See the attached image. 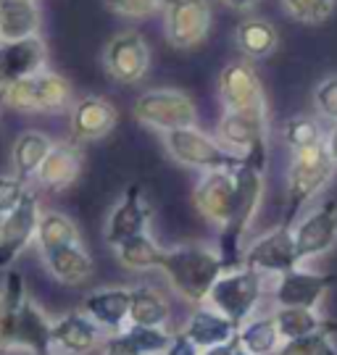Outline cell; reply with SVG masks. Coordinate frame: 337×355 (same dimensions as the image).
I'll use <instances>...</instances> for the list:
<instances>
[{
    "label": "cell",
    "instance_id": "obj_14",
    "mask_svg": "<svg viewBox=\"0 0 337 355\" xmlns=\"http://www.w3.org/2000/svg\"><path fill=\"white\" fill-rule=\"evenodd\" d=\"M332 274H316V271H303L293 268L279 274L274 287V303L277 308H309L316 311V305L322 303L327 292L335 284Z\"/></svg>",
    "mask_w": 337,
    "mask_h": 355
},
{
    "label": "cell",
    "instance_id": "obj_22",
    "mask_svg": "<svg viewBox=\"0 0 337 355\" xmlns=\"http://www.w3.org/2000/svg\"><path fill=\"white\" fill-rule=\"evenodd\" d=\"M119 121V114L111 103L98 95L82 98L72 105V135L76 142H95L106 137Z\"/></svg>",
    "mask_w": 337,
    "mask_h": 355
},
{
    "label": "cell",
    "instance_id": "obj_50",
    "mask_svg": "<svg viewBox=\"0 0 337 355\" xmlns=\"http://www.w3.org/2000/svg\"><path fill=\"white\" fill-rule=\"evenodd\" d=\"M332 355H337V353H332Z\"/></svg>",
    "mask_w": 337,
    "mask_h": 355
},
{
    "label": "cell",
    "instance_id": "obj_12",
    "mask_svg": "<svg viewBox=\"0 0 337 355\" xmlns=\"http://www.w3.org/2000/svg\"><path fill=\"white\" fill-rule=\"evenodd\" d=\"M103 64H106V71L111 74V79L122 82V85H135L148 74V42L135 29L119 32L116 37L108 40V45L103 51Z\"/></svg>",
    "mask_w": 337,
    "mask_h": 355
},
{
    "label": "cell",
    "instance_id": "obj_38",
    "mask_svg": "<svg viewBox=\"0 0 337 355\" xmlns=\"http://www.w3.org/2000/svg\"><path fill=\"white\" fill-rule=\"evenodd\" d=\"M332 353H335V347L329 343V334L327 331H316V334L300 337V340H285L274 355H332Z\"/></svg>",
    "mask_w": 337,
    "mask_h": 355
},
{
    "label": "cell",
    "instance_id": "obj_17",
    "mask_svg": "<svg viewBox=\"0 0 337 355\" xmlns=\"http://www.w3.org/2000/svg\"><path fill=\"white\" fill-rule=\"evenodd\" d=\"M235 198H238L235 171H203L200 182L195 184V192H192L195 208L219 229L229 221Z\"/></svg>",
    "mask_w": 337,
    "mask_h": 355
},
{
    "label": "cell",
    "instance_id": "obj_3",
    "mask_svg": "<svg viewBox=\"0 0 337 355\" xmlns=\"http://www.w3.org/2000/svg\"><path fill=\"white\" fill-rule=\"evenodd\" d=\"M332 174H335V161L329 158L324 142L293 153L288 166V208H285L288 227H293V218L300 214V208L309 203L316 192L324 190Z\"/></svg>",
    "mask_w": 337,
    "mask_h": 355
},
{
    "label": "cell",
    "instance_id": "obj_39",
    "mask_svg": "<svg viewBox=\"0 0 337 355\" xmlns=\"http://www.w3.org/2000/svg\"><path fill=\"white\" fill-rule=\"evenodd\" d=\"M26 192L29 187L24 179H19L16 174H0V218L22 203Z\"/></svg>",
    "mask_w": 337,
    "mask_h": 355
},
{
    "label": "cell",
    "instance_id": "obj_24",
    "mask_svg": "<svg viewBox=\"0 0 337 355\" xmlns=\"http://www.w3.org/2000/svg\"><path fill=\"white\" fill-rule=\"evenodd\" d=\"M238 329L224 313H219L211 305H198V311L190 316L185 334H188L192 343L198 345L200 350H208L216 345H224L238 340Z\"/></svg>",
    "mask_w": 337,
    "mask_h": 355
},
{
    "label": "cell",
    "instance_id": "obj_28",
    "mask_svg": "<svg viewBox=\"0 0 337 355\" xmlns=\"http://www.w3.org/2000/svg\"><path fill=\"white\" fill-rule=\"evenodd\" d=\"M282 343L285 340L277 329L274 316L248 318L238 329V345L250 355H274Z\"/></svg>",
    "mask_w": 337,
    "mask_h": 355
},
{
    "label": "cell",
    "instance_id": "obj_16",
    "mask_svg": "<svg viewBox=\"0 0 337 355\" xmlns=\"http://www.w3.org/2000/svg\"><path fill=\"white\" fill-rule=\"evenodd\" d=\"M219 95L227 111H266L261 79L245 61H235L219 74Z\"/></svg>",
    "mask_w": 337,
    "mask_h": 355
},
{
    "label": "cell",
    "instance_id": "obj_6",
    "mask_svg": "<svg viewBox=\"0 0 337 355\" xmlns=\"http://www.w3.org/2000/svg\"><path fill=\"white\" fill-rule=\"evenodd\" d=\"M219 140L227 150L243 155L245 166L266 171V111H224L219 121Z\"/></svg>",
    "mask_w": 337,
    "mask_h": 355
},
{
    "label": "cell",
    "instance_id": "obj_34",
    "mask_svg": "<svg viewBox=\"0 0 337 355\" xmlns=\"http://www.w3.org/2000/svg\"><path fill=\"white\" fill-rule=\"evenodd\" d=\"M272 316L282 340H300L316 331H324V318H319L316 311H309V308H277Z\"/></svg>",
    "mask_w": 337,
    "mask_h": 355
},
{
    "label": "cell",
    "instance_id": "obj_45",
    "mask_svg": "<svg viewBox=\"0 0 337 355\" xmlns=\"http://www.w3.org/2000/svg\"><path fill=\"white\" fill-rule=\"evenodd\" d=\"M324 148H327V153H329V158H332L337 166V124L329 129V135L324 137Z\"/></svg>",
    "mask_w": 337,
    "mask_h": 355
},
{
    "label": "cell",
    "instance_id": "obj_21",
    "mask_svg": "<svg viewBox=\"0 0 337 355\" xmlns=\"http://www.w3.org/2000/svg\"><path fill=\"white\" fill-rule=\"evenodd\" d=\"M100 345V327L85 311H72L53 321V350L63 355H88Z\"/></svg>",
    "mask_w": 337,
    "mask_h": 355
},
{
    "label": "cell",
    "instance_id": "obj_13",
    "mask_svg": "<svg viewBox=\"0 0 337 355\" xmlns=\"http://www.w3.org/2000/svg\"><path fill=\"white\" fill-rule=\"evenodd\" d=\"M295 234V253L298 261H309V258H319L327 255L337 245V203L327 200L319 205L316 211L300 218L298 227L293 229Z\"/></svg>",
    "mask_w": 337,
    "mask_h": 355
},
{
    "label": "cell",
    "instance_id": "obj_7",
    "mask_svg": "<svg viewBox=\"0 0 337 355\" xmlns=\"http://www.w3.org/2000/svg\"><path fill=\"white\" fill-rule=\"evenodd\" d=\"M6 105L24 114H61L72 105V85L45 69L6 89Z\"/></svg>",
    "mask_w": 337,
    "mask_h": 355
},
{
    "label": "cell",
    "instance_id": "obj_49",
    "mask_svg": "<svg viewBox=\"0 0 337 355\" xmlns=\"http://www.w3.org/2000/svg\"><path fill=\"white\" fill-rule=\"evenodd\" d=\"M235 355H250V353H245V350H243V347H240V350H238V353H235Z\"/></svg>",
    "mask_w": 337,
    "mask_h": 355
},
{
    "label": "cell",
    "instance_id": "obj_18",
    "mask_svg": "<svg viewBox=\"0 0 337 355\" xmlns=\"http://www.w3.org/2000/svg\"><path fill=\"white\" fill-rule=\"evenodd\" d=\"M11 350H24L29 355H53V321L29 295L19 305L13 318Z\"/></svg>",
    "mask_w": 337,
    "mask_h": 355
},
{
    "label": "cell",
    "instance_id": "obj_30",
    "mask_svg": "<svg viewBox=\"0 0 337 355\" xmlns=\"http://www.w3.org/2000/svg\"><path fill=\"white\" fill-rule=\"evenodd\" d=\"M76 242H79V229L69 216L58 214V211H42L40 214L38 237H35L40 255L66 248V245H76Z\"/></svg>",
    "mask_w": 337,
    "mask_h": 355
},
{
    "label": "cell",
    "instance_id": "obj_29",
    "mask_svg": "<svg viewBox=\"0 0 337 355\" xmlns=\"http://www.w3.org/2000/svg\"><path fill=\"white\" fill-rule=\"evenodd\" d=\"M26 287L19 271L8 268L3 287H0V355L11 353V334H13V318L19 305L24 303Z\"/></svg>",
    "mask_w": 337,
    "mask_h": 355
},
{
    "label": "cell",
    "instance_id": "obj_37",
    "mask_svg": "<svg viewBox=\"0 0 337 355\" xmlns=\"http://www.w3.org/2000/svg\"><path fill=\"white\" fill-rule=\"evenodd\" d=\"M282 6L300 24H322L335 11V0H282Z\"/></svg>",
    "mask_w": 337,
    "mask_h": 355
},
{
    "label": "cell",
    "instance_id": "obj_31",
    "mask_svg": "<svg viewBox=\"0 0 337 355\" xmlns=\"http://www.w3.org/2000/svg\"><path fill=\"white\" fill-rule=\"evenodd\" d=\"M172 316L169 303L156 287H132V305H129V324L138 327H166Z\"/></svg>",
    "mask_w": 337,
    "mask_h": 355
},
{
    "label": "cell",
    "instance_id": "obj_44",
    "mask_svg": "<svg viewBox=\"0 0 337 355\" xmlns=\"http://www.w3.org/2000/svg\"><path fill=\"white\" fill-rule=\"evenodd\" d=\"M240 350L238 340H232V343H224V345H216V347H208V350H203L200 355H235Z\"/></svg>",
    "mask_w": 337,
    "mask_h": 355
},
{
    "label": "cell",
    "instance_id": "obj_25",
    "mask_svg": "<svg viewBox=\"0 0 337 355\" xmlns=\"http://www.w3.org/2000/svg\"><path fill=\"white\" fill-rule=\"evenodd\" d=\"M42 261H45V268H48L50 277L56 282H61V284H69V287L85 284L92 277V268H95L90 253L82 248V242L50 250V253L42 255Z\"/></svg>",
    "mask_w": 337,
    "mask_h": 355
},
{
    "label": "cell",
    "instance_id": "obj_2",
    "mask_svg": "<svg viewBox=\"0 0 337 355\" xmlns=\"http://www.w3.org/2000/svg\"><path fill=\"white\" fill-rule=\"evenodd\" d=\"M235 182H238V198H235V208L224 227L219 229V255L224 261V271L243 266V240L248 234L250 221L258 214V205L263 198V171L250 168V166H240L235 168Z\"/></svg>",
    "mask_w": 337,
    "mask_h": 355
},
{
    "label": "cell",
    "instance_id": "obj_43",
    "mask_svg": "<svg viewBox=\"0 0 337 355\" xmlns=\"http://www.w3.org/2000/svg\"><path fill=\"white\" fill-rule=\"evenodd\" d=\"M203 350H200L198 345L190 340L185 331H179V334H174V340H172V345H169V350L163 355H200Z\"/></svg>",
    "mask_w": 337,
    "mask_h": 355
},
{
    "label": "cell",
    "instance_id": "obj_4",
    "mask_svg": "<svg viewBox=\"0 0 337 355\" xmlns=\"http://www.w3.org/2000/svg\"><path fill=\"white\" fill-rule=\"evenodd\" d=\"M166 153L174 158L176 164L200 168V171H235L240 166H245L243 155L227 150L224 145L208 137L198 127H185L166 132L163 135Z\"/></svg>",
    "mask_w": 337,
    "mask_h": 355
},
{
    "label": "cell",
    "instance_id": "obj_36",
    "mask_svg": "<svg viewBox=\"0 0 337 355\" xmlns=\"http://www.w3.org/2000/svg\"><path fill=\"white\" fill-rule=\"evenodd\" d=\"M129 340L138 345V350L142 355H163L169 350V345L174 340L172 331H166V327H138V324H129L126 327Z\"/></svg>",
    "mask_w": 337,
    "mask_h": 355
},
{
    "label": "cell",
    "instance_id": "obj_41",
    "mask_svg": "<svg viewBox=\"0 0 337 355\" xmlns=\"http://www.w3.org/2000/svg\"><path fill=\"white\" fill-rule=\"evenodd\" d=\"M313 103H316V111L319 114L337 124V74L327 76V79H322L316 85Z\"/></svg>",
    "mask_w": 337,
    "mask_h": 355
},
{
    "label": "cell",
    "instance_id": "obj_33",
    "mask_svg": "<svg viewBox=\"0 0 337 355\" xmlns=\"http://www.w3.org/2000/svg\"><path fill=\"white\" fill-rule=\"evenodd\" d=\"M235 42L238 48L248 58L258 61V58H266L272 55L277 48V32L272 24H266L263 19H245L238 24V32H235Z\"/></svg>",
    "mask_w": 337,
    "mask_h": 355
},
{
    "label": "cell",
    "instance_id": "obj_9",
    "mask_svg": "<svg viewBox=\"0 0 337 355\" xmlns=\"http://www.w3.org/2000/svg\"><path fill=\"white\" fill-rule=\"evenodd\" d=\"M40 214L42 211H40L38 195L29 190L11 214L0 218V271H8L16 263V258L35 242Z\"/></svg>",
    "mask_w": 337,
    "mask_h": 355
},
{
    "label": "cell",
    "instance_id": "obj_26",
    "mask_svg": "<svg viewBox=\"0 0 337 355\" xmlns=\"http://www.w3.org/2000/svg\"><path fill=\"white\" fill-rule=\"evenodd\" d=\"M40 8L35 0H0V42L38 37Z\"/></svg>",
    "mask_w": 337,
    "mask_h": 355
},
{
    "label": "cell",
    "instance_id": "obj_42",
    "mask_svg": "<svg viewBox=\"0 0 337 355\" xmlns=\"http://www.w3.org/2000/svg\"><path fill=\"white\" fill-rule=\"evenodd\" d=\"M103 355H142L138 350V345L129 340L126 331H119V334H111L106 345H103Z\"/></svg>",
    "mask_w": 337,
    "mask_h": 355
},
{
    "label": "cell",
    "instance_id": "obj_11",
    "mask_svg": "<svg viewBox=\"0 0 337 355\" xmlns=\"http://www.w3.org/2000/svg\"><path fill=\"white\" fill-rule=\"evenodd\" d=\"M163 32L174 48H195L208 37L211 6L208 0H166Z\"/></svg>",
    "mask_w": 337,
    "mask_h": 355
},
{
    "label": "cell",
    "instance_id": "obj_40",
    "mask_svg": "<svg viewBox=\"0 0 337 355\" xmlns=\"http://www.w3.org/2000/svg\"><path fill=\"white\" fill-rule=\"evenodd\" d=\"M166 0H106L108 11H113L122 19H145L163 8Z\"/></svg>",
    "mask_w": 337,
    "mask_h": 355
},
{
    "label": "cell",
    "instance_id": "obj_48",
    "mask_svg": "<svg viewBox=\"0 0 337 355\" xmlns=\"http://www.w3.org/2000/svg\"><path fill=\"white\" fill-rule=\"evenodd\" d=\"M6 108V89H0V111Z\"/></svg>",
    "mask_w": 337,
    "mask_h": 355
},
{
    "label": "cell",
    "instance_id": "obj_20",
    "mask_svg": "<svg viewBox=\"0 0 337 355\" xmlns=\"http://www.w3.org/2000/svg\"><path fill=\"white\" fill-rule=\"evenodd\" d=\"M129 305H132V290L106 287V290L90 292L82 303V311L98 324L100 329L119 334L129 327Z\"/></svg>",
    "mask_w": 337,
    "mask_h": 355
},
{
    "label": "cell",
    "instance_id": "obj_5",
    "mask_svg": "<svg viewBox=\"0 0 337 355\" xmlns=\"http://www.w3.org/2000/svg\"><path fill=\"white\" fill-rule=\"evenodd\" d=\"M263 295V274L253 271V268H232L224 271L216 284L208 292L206 303L216 308L219 313H224L235 327H243L250 318L253 308L258 305Z\"/></svg>",
    "mask_w": 337,
    "mask_h": 355
},
{
    "label": "cell",
    "instance_id": "obj_19",
    "mask_svg": "<svg viewBox=\"0 0 337 355\" xmlns=\"http://www.w3.org/2000/svg\"><path fill=\"white\" fill-rule=\"evenodd\" d=\"M150 205L142 200V187L140 184H129L124 192V198L116 203L111 211L108 221H106V242L116 248L129 237L145 234L150 224Z\"/></svg>",
    "mask_w": 337,
    "mask_h": 355
},
{
    "label": "cell",
    "instance_id": "obj_27",
    "mask_svg": "<svg viewBox=\"0 0 337 355\" xmlns=\"http://www.w3.org/2000/svg\"><path fill=\"white\" fill-rule=\"evenodd\" d=\"M56 142L50 140L48 135H42L38 129H29V132H22L16 142H13L11 150V164H13V174L19 179H29L38 177L40 166L48 158V153L53 150Z\"/></svg>",
    "mask_w": 337,
    "mask_h": 355
},
{
    "label": "cell",
    "instance_id": "obj_47",
    "mask_svg": "<svg viewBox=\"0 0 337 355\" xmlns=\"http://www.w3.org/2000/svg\"><path fill=\"white\" fill-rule=\"evenodd\" d=\"M324 331H327V334L337 331V321H324Z\"/></svg>",
    "mask_w": 337,
    "mask_h": 355
},
{
    "label": "cell",
    "instance_id": "obj_15",
    "mask_svg": "<svg viewBox=\"0 0 337 355\" xmlns=\"http://www.w3.org/2000/svg\"><path fill=\"white\" fill-rule=\"evenodd\" d=\"M45 64H48V48L40 35L0 42V89H8L22 79L45 71Z\"/></svg>",
    "mask_w": 337,
    "mask_h": 355
},
{
    "label": "cell",
    "instance_id": "obj_1",
    "mask_svg": "<svg viewBox=\"0 0 337 355\" xmlns=\"http://www.w3.org/2000/svg\"><path fill=\"white\" fill-rule=\"evenodd\" d=\"M158 268L179 297L203 305L216 279L224 274V261L219 250H211L206 245H176L163 250Z\"/></svg>",
    "mask_w": 337,
    "mask_h": 355
},
{
    "label": "cell",
    "instance_id": "obj_35",
    "mask_svg": "<svg viewBox=\"0 0 337 355\" xmlns=\"http://www.w3.org/2000/svg\"><path fill=\"white\" fill-rule=\"evenodd\" d=\"M282 140L293 153L306 150V148H313V145H322L324 142V135H322V127L309 119V116H295L285 121L282 127Z\"/></svg>",
    "mask_w": 337,
    "mask_h": 355
},
{
    "label": "cell",
    "instance_id": "obj_8",
    "mask_svg": "<svg viewBox=\"0 0 337 355\" xmlns=\"http://www.w3.org/2000/svg\"><path fill=\"white\" fill-rule=\"evenodd\" d=\"M135 119L156 132L195 127V103L179 89H150L135 101Z\"/></svg>",
    "mask_w": 337,
    "mask_h": 355
},
{
    "label": "cell",
    "instance_id": "obj_10",
    "mask_svg": "<svg viewBox=\"0 0 337 355\" xmlns=\"http://www.w3.org/2000/svg\"><path fill=\"white\" fill-rule=\"evenodd\" d=\"M298 253H295V234L293 227H282L266 232L263 237L253 240L243 253V266L253 268L258 274H285L298 268Z\"/></svg>",
    "mask_w": 337,
    "mask_h": 355
},
{
    "label": "cell",
    "instance_id": "obj_23",
    "mask_svg": "<svg viewBox=\"0 0 337 355\" xmlns=\"http://www.w3.org/2000/svg\"><path fill=\"white\" fill-rule=\"evenodd\" d=\"M82 171V150L76 142H56L48 158L42 161L38 171V184L45 190H66L72 187Z\"/></svg>",
    "mask_w": 337,
    "mask_h": 355
},
{
    "label": "cell",
    "instance_id": "obj_46",
    "mask_svg": "<svg viewBox=\"0 0 337 355\" xmlns=\"http://www.w3.org/2000/svg\"><path fill=\"white\" fill-rule=\"evenodd\" d=\"M227 8H232V11H250L256 3H261V0H222Z\"/></svg>",
    "mask_w": 337,
    "mask_h": 355
},
{
    "label": "cell",
    "instance_id": "obj_32",
    "mask_svg": "<svg viewBox=\"0 0 337 355\" xmlns=\"http://www.w3.org/2000/svg\"><path fill=\"white\" fill-rule=\"evenodd\" d=\"M113 250H116L119 263L126 268H132V271H148V268L161 266L163 248L150 237L148 232H145V234H138V237H129V240H124L122 245H116Z\"/></svg>",
    "mask_w": 337,
    "mask_h": 355
}]
</instances>
